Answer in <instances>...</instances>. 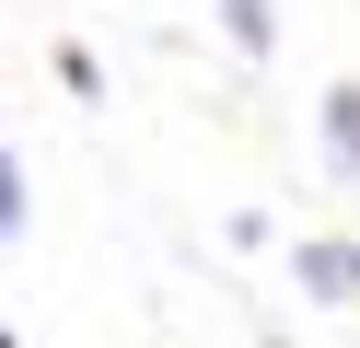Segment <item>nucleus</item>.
<instances>
[{
    "label": "nucleus",
    "instance_id": "7ed1b4c3",
    "mask_svg": "<svg viewBox=\"0 0 360 348\" xmlns=\"http://www.w3.org/2000/svg\"><path fill=\"white\" fill-rule=\"evenodd\" d=\"M221 35H233L244 58H267V46H279V0H221Z\"/></svg>",
    "mask_w": 360,
    "mask_h": 348
},
{
    "label": "nucleus",
    "instance_id": "f03ea898",
    "mask_svg": "<svg viewBox=\"0 0 360 348\" xmlns=\"http://www.w3.org/2000/svg\"><path fill=\"white\" fill-rule=\"evenodd\" d=\"M326 162L360 186V82H337V93H326Z\"/></svg>",
    "mask_w": 360,
    "mask_h": 348
},
{
    "label": "nucleus",
    "instance_id": "39448f33",
    "mask_svg": "<svg viewBox=\"0 0 360 348\" xmlns=\"http://www.w3.org/2000/svg\"><path fill=\"white\" fill-rule=\"evenodd\" d=\"M0 348H12V325H0Z\"/></svg>",
    "mask_w": 360,
    "mask_h": 348
},
{
    "label": "nucleus",
    "instance_id": "20e7f679",
    "mask_svg": "<svg viewBox=\"0 0 360 348\" xmlns=\"http://www.w3.org/2000/svg\"><path fill=\"white\" fill-rule=\"evenodd\" d=\"M0 232H24V162L0 151Z\"/></svg>",
    "mask_w": 360,
    "mask_h": 348
},
{
    "label": "nucleus",
    "instance_id": "f257e3e1",
    "mask_svg": "<svg viewBox=\"0 0 360 348\" xmlns=\"http://www.w3.org/2000/svg\"><path fill=\"white\" fill-rule=\"evenodd\" d=\"M302 290H314V302H349V290H360V244L314 232V244H302Z\"/></svg>",
    "mask_w": 360,
    "mask_h": 348
}]
</instances>
